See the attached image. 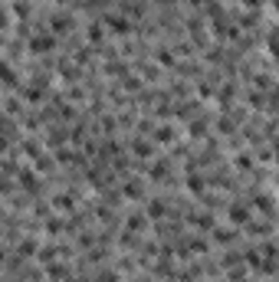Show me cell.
<instances>
[{
    "instance_id": "6da1fadb",
    "label": "cell",
    "mask_w": 279,
    "mask_h": 282,
    "mask_svg": "<svg viewBox=\"0 0 279 282\" xmlns=\"http://www.w3.org/2000/svg\"><path fill=\"white\" fill-rule=\"evenodd\" d=\"M26 49L33 56H43V53H53L56 49V33L53 30H43V33H33L30 40H26Z\"/></svg>"
},
{
    "instance_id": "7a4b0ae2",
    "label": "cell",
    "mask_w": 279,
    "mask_h": 282,
    "mask_svg": "<svg viewBox=\"0 0 279 282\" xmlns=\"http://www.w3.org/2000/svg\"><path fill=\"white\" fill-rule=\"evenodd\" d=\"M17 177H20V187L26 190V194H36L40 190V177L30 171V167H23V171H17Z\"/></svg>"
},
{
    "instance_id": "3957f363",
    "label": "cell",
    "mask_w": 279,
    "mask_h": 282,
    "mask_svg": "<svg viewBox=\"0 0 279 282\" xmlns=\"http://www.w3.org/2000/svg\"><path fill=\"white\" fill-rule=\"evenodd\" d=\"M227 217H230V223H233V227H247V223H250V207H243V204H240V207H230V210H227Z\"/></svg>"
},
{
    "instance_id": "277c9868",
    "label": "cell",
    "mask_w": 279,
    "mask_h": 282,
    "mask_svg": "<svg viewBox=\"0 0 279 282\" xmlns=\"http://www.w3.org/2000/svg\"><path fill=\"white\" fill-rule=\"evenodd\" d=\"M154 148H158V144L148 141V138H135V141H131V154H135V158H151Z\"/></svg>"
},
{
    "instance_id": "5b68a950",
    "label": "cell",
    "mask_w": 279,
    "mask_h": 282,
    "mask_svg": "<svg viewBox=\"0 0 279 282\" xmlns=\"http://www.w3.org/2000/svg\"><path fill=\"white\" fill-rule=\"evenodd\" d=\"M50 30H53L56 36L69 33V30H73V17H66V13H56V17H50Z\"/></svg>"
},
{
    "instance_id": "8992f818",
    "label": "cell",
    "mask_w": 279,
    "mask_h": 282,
    "mask_svg": "<svg viewBox=\"0 0 279 282\" xmlns=\"http://www.w3.org/2000/svg\"><path fill=\"white\" fill-rule=\"evenodd\" d=\"M145 213H148V220H164L168 217V204H164V200H148Z\"/></svg>"
},
{
    "instance_id": "52a82bcc",
    "label": "cell",
    "mask_w": 279,
    "mask_h": 282,
    "mask_svg": "<svg viewBox=\"0 0 279 282\" xmlns=\"http://www.w3.org/2000/svg\"><path fill=\"white\" fill-rule=\"evenodd\" d=\"M105 26L112 33H118V36H125V33H131V23L125 20V17H105Z\"/></svg>"
},
{
    "instance_id": "ba28073f",
    "label": "cell",
    "mask_w": 279,
    "mask_h": 282,
    "mask_svg": "<svg viewBox=\"0 0 279 282\" xmlns=\"http://www.w3.org/2000/svg\"><path fill=\"white\" fill-rule=\"evenodd\" d=\"M105 33H108V26H105V23H89L86 36H89V43H92V46H99L102 40H105Z\"/></svg>"
},
{
    "instance_id": "9c48e42d",
    "label": "cell",
    "mask_w": 279,
    "mask_h": 282,
    "mask_svg": "<svg viewBox=\"0 0 279 282\" xmlns=\"http://www.w3.org/2000/svg\"><path fill=\"white\" fill-rule=\"evenodd\" d=\"M151 135H154V144H171V141H174V128H168V125L154 128Z\"/></svg>"
},
{
    "instance_id": "30bf717a",
    "label": "cell",
    "mask_w": 279,
    "mask_h": 282,
    "mask_svg": "<svg viewBox=\"0 0 279 282\" xmlns=\"http://www.w3.org/2000/svg\"><path fill=\"white\" fill-rule=\"evenodd\" d=\"M36 246H40V243H36V239H23V243H20V250H17V253H20V256H40V250H36Z\"/></svg>"
},
{
    "instance_id": "8fae6325",
    "label": "cell",
    "mask_w": 279,
    "mask_h": 282,
    "mask_svg": "<svg viewBox=\"0 0 279 282\" xmlns=\"http://www.w3.org/2000/svg\"><path fill=\"white\" fill-rule=\"evenodd\" d=\"M194 227L197 230H214V213H197V217H194Z\"/></svg>"
},
{
    "instance_id": "7c38bea8",
    "label": "cell",
    "mask_w": 279,
    "mask_h": 282,
    "mask_svg": "<svg viewBox=\"0 0 279 282\" xmlns=\"http://www.w3.org/2000/svg\"><path fill=\"white\" fill-rule=\"evenodd\" d=\"M46 276H50V279H66V266L63 262H50V266H46Z\"/></svg>"
},
{
    "instance_id": "4fadbf2b",
    "label": "cell",
    "mask_w": 279,
    "mask_h": 282,
    "mask_svg": "<svg viewBox=\"0 0 279 282\" xmlns=\"http://www.w3.org/2000/svg\"><path fill=\"white\" fill-rule=\"evenodd\" d=\"M148 177L151 181H164V177H168V164H151V171H148Z\"/></svg>"
},
{
    "instance_id": "5bb4252c",
    "label": "cell",
    "mask_w": 279,
    "mask_h": 282,
    "mask_svg": "<svg viewBox=\"0 0 279 282\" xmlns=\"http://www.w3.org/2000/svg\"><path fill=\"white\" fill-rule=\"evenodd\" d=\"M122 194H125V197H135V200H138V197H141V181H128V184L122 187Z\"/></svg>"
},
{
    "instance_id": "9a60e30c",
    "label": "cell",
    "mask_w": 279,
    "mask_h": 282,
    "mask_svg": "<svg viewBox=\"0 0 279 282\" xmlns=\"http://www.w3.org/2000/svg\"><path fill=\"white\" fill-rule=\"evenodd\" d=\"M53 207H56V210H73V197H69V194L53 197Z\"/></svg>"
},
{
    "instance_id": "2e32d148",
    "label": "cell",
    "mask_w": 279,
    "mask_h": 282,
    "mask_svg": "<svg viewBox=\"0 0 279 282\" xmlns=\"http://www.w3.org/2000/svg\"><path fill=\"white\" fill-rule=\"evenodd\" d=\"M56 256H59V250H56V246H50V243L40 250V259H43V262H56Z\"/></svg>"
},
{
    "instance_id": "e0dca14e",
    "label": "cell",
    "mask_w": 279,
    "mask_h": 282,
    "mask_svg": "<svg viewBox=\"0 0 279 282\" xmlns=\"http://www.w3.org/2000/svg\"><path fill=\"white\" fill-rule=\"evenodd\" d=\"M3 82H7V89H17V72H13L10 63L3 66Z\"/></svg>"
},
{
    "instance_id": "ac0fdd59",
    "label": "cell",
    "mask_w": 279,
    "mask_h": 282,
    "mask_svg": "<svg viewBox=\"0 0 279 282\" xmlns=\"http://www.w3.org/2000/svg\"><path fill=\"white\" fill-rule=\"evenodd\" d=\"M187 187H191L194 194H201V190H204V181H201L197 174H191V177H187Z\"/></svg>"
},
{
    "instance_id": "d6986e66",
    "label": "cell",
    "mask_w": 279,
    "mask_h": 282,
    "mask_svg": "<svg viewBox=\"0 0 279 282\" xmlns=\"http://www.w3.org/2000/svg\"><path fill=\"white\" fill-rule=\"evenodd\" d=\"M204 131H207V121H204V118H201V121H194V125H191V135H194V138H201Z\"/></svg>"
},
{
    "instance_id": "ffe728a7",
    "label": "cell",
    "mask_w": 279,
    "mask_h": 282,
    "mask_svg": "<svg viewBox=\"0 0 279 282\" xmlns=\"http://www.w3.org/2000/svg\"><path fill=\"white\" fill-rule=\"evenodd\" d=\"M214 239H217V243H230V239H233V230H217Z\"/></svg>"
},
{
    "instance_id": "44dd1931",
    "label": "cell",
    "mask_w": 279,
    "mask_h": 282,
    "mask_svg": "<svg viewBox=\"0 0 279 282\" xmlns=\"http://www.w3.org/2000/svg\"><path fill=\"white\" fill-rule=\"evenodd\" d=\"M158 63L161 66H174V56L168 53V49H158Z\"/></svg>"
},
{
    "instance_id": "7402d4cb",
    "label": "cell",
    "mask_w": 279,
    "mask_h": 282,
    "mask_svg": "<svg viewBox=\"0 0 279 282\" xmlns=\"http://www.w3.org/2000/svg\"><path fill=\"white\" fill-rule=\"evenodd\" d=\"M50 141H53V144H63V141H66V131H63V128H53V131H50Z\"/></svg>"
},
{
    "instance_id": "603a6c76",
    "label": "cell",
    "mask_w": 279,
    "mask_h": 282,
    "mask_svg": "<svg viewBox=\"0 0 279 282\" xmlns=\"http://www.w3.org/2000/svg\"><path fill=\"white\" fill-rule=\"evenodd\" d=\"M96 282H122V279H118V272H102Z\"/></svg>"
},
{
    "instance_id": "cb8c5ba5",
    "label": "cell",
    "mask_w": 279,
    "mask_h": 282,
    "mask_svg": "<svg viewBox=\"0 0 279 282\" xmlns=\"http://www.w3.org/2000/svg\"><path fill=\"white\" fill-rule=\"evenodd\" d=\"M46 233H63V223H59V220H50V223H46Z\"/></svg>"
},
{
    "instance_id": "d4e9b609",
    "label": "cell",
    "mask_w": 279,
    "mask_h": 282,
    "mask_svg": "<svg viewBox=\"0 0 279 282\" xmlns=\"http://www.w3.org/2000/svg\"><path fill=\"white\" fill-rule=\"evenodd\" d=\"M247 7H259V0H247Z\"/></svg>"
},
{
    "instance_id": "484cf974",
    "label": "cell",
    "mask_w": 279,
    "mask_h": 282,
    "mask_svg": "<svg viewBox=\"0 0 279 282\" xmlns=\"http://www.w3.org/2000/svg\"><path fill=\"white\" fill-rule=\"evenodd\" d=\"M273 7H276V13H279V0H273Z\"/></svg>"
}]
</instances>
